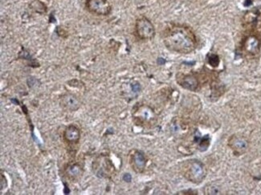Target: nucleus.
Listing matches in <instances>:
<instances>
[{"mask_svg":"<svg viewBox=\"0 0 261 195\" xmlns=\"http://www.w3.org/2000/svg\"><path fill=\"white\" fill-rule=\"evenodd\" d=\"M167 49L181 54L192 52L197 46V39L190 28L181 25H171L165 29L162 35Z\"/></svg>","mask_w":261,"mask_h":195,"instance_id":"1","label":"nucleus"},{"mask_svg":"<svg viewBox=\"0 0 261 195\" xmlns=\"http://www.w3.org/2000/svg\"><path fill=\"white\" fill-rule=\"evenodd\" d=\"M182 172L185 178L195 184L201 183L207 176V169L204 164L195 159L185 162L182 167Z\"/></svg>","mask_w":261,"mask_h":195,"instance_id":"2","label":"nucleus"},{"mask_svg":"<svg viewBox=\"0 0 261 195\" xmlns=\"http://www.w3.org/2000/svg\"><path fill=\"white\" fill-rule=\"evenodd\" d=\"M133 119L138 124L147 126L151 125L156 120V114L149 106L141 104L138 105L133 113Z\"/></svg>","mask_w":261,"mask_h":195,"instance_id":"3","label":"nucleus"},{"mask_svg":"<svg viewBox=\"0 0 261 195\" xmlns=\"http://www.w3.org/2000/svg\"><path fill=\"white\" fill-rule=\"evenodd\" d=\"M135 32L139 39L143 40L152 39L155 35V28L150 20L146 17H141L136 20Z\"/></svg>","mask_w":261,"mask_h":195,"instance_id":"4","label":"nucleus"},{"mask_svg":"<svg viewBox=\"0 0 261 195\" xmlns=\"http://www.w3.org/2000/svg\"><path fill=\"white\" fill-rule=\"evenodd\" d=\"M85 7L90 13L101 16L108 15L112 11V6L108 0H86Z\"/></svg>","mask_w":261,"mask_h":195,"instance_id":"5","label":"nucleus"},{"mask_svg":"<svg viewBox=\"0 0 261 195\" xmlns=\"http://www.w3.org/2000/svg\"><path fill=\"white\" fill-rule=\"evenodd\" d=\"M93 171L100 178H108L114 172V165L108 158L100 156L93 162Z\"/></svg>","mask_w":261,"mask_h":195,"instance_id":"6","label":"nucleus"},{"mask_svg":"<svg viewBox=\"0 0 261 195\" xmlns=\"http://www.w3.org/2000/svg\"><path fill=\"white\" fill-rule=\"evenodd\" d=\"M129 165L136 173H143L146 167V159L143 152L138 150H132L129 154Z\"/></svg>","mask_w":261,"mask_h":195,"instance_id":"7","label":"nucleus"},{"mask_svg":"<svg viewBox=\"0 0 261 195\" xmlns=\"http://www.w3.org/2000/svg\"><path fill=\"white\" fill-rule=\"evenodd\" d=\"M248 141L242 136L232 135L228 140V146L236 155H242L248 149Z\"/></svg>","mask_w":261,"mask_h":195,"instance_id":"8","label":"nucleus"},{"mask_svg":"<svg viewBox=\"0 0 261 195\" xmlns=\"http://www.w3.org/2000/svg\"><path fill=\"white\" fill-rule=\"evenodd\" d=\"M60 106L63 109L67 110L69 112L77 111L80 108L81 103L79 100L76 96L70 94V93H66L64 95L60 97Z\"/></svg>","mask_w":261,"mask_h":195,"instance_id":"9","label":"nucleus"},{"mask_svg":"<svg viewBox=\"0 0 261 195\" xmlns=\"http://www.w3.org/2000/svg\"><path fill=\"white\" fill-rule=\"evenodd\" d=\"M177 82L183 88L190 91H196L198 88V80L193 75L179 74L177 76Z\"/></svg>","mask_w":261,"mask_h":195,"instance_id":"10","label":"nucleus"},{"mask_svg":"<svg viewBox=\"0 0 261 195\" xmlns=\"http://www.w3.org/2000/svg\"><path fill=\"white\" fill-rule=\"evenodd\" d=\"M63 139L70 145H75L79 142L80 139V131L76 125H71L64 129L63 134Z\"/></svg>","mask_w":261,"mask_h":195,"instance_id":"11","label":"nucleus"},{"mask_svg":"<svg viewBox=\"0 0 261 195\" xmlns=\"http://www.w3.org/2000/svg\"><path fill=\"white\" fill-rule=\"evenodd\" d=\"M260 40L256 35H249L243 42V49L248 54L256 55L260 49Z\"/></svg>","mask_w":261,"mask_h":195,"instance_id":"12","label":"nucleus"},{"mask_svg":"<svg viewBox=\"0 0 261 195\" xmlns=\"http://www.w3.org/2000/svg\"><path fill=\"white\" fill-rule=\"evenodd\" d=\"M83 166L79 162L69 164L65 169L66 176L73 182L79 180L83 174Z\"/></svg>","mask_w":261,"mask_h":195,"instance_id":"13","label":"nucleus"},{"mask_svg":"<svg viewBox=\"0 0 261 195\" xmlns=\"http://www.w3.org/2000/svg\"><path fill=\"white\" fill-rule=\"evenodd\" d=\"M209 144H210V138L208 135L203 137L200 141H198V146L201 150H206L209 146Z\"/></svg>","mask_w":261,"mask_h":195,"instance_id":"14","label":"nucleus"},{"mask_svg":"<svg viewBox=\"0 0 261 195\" xmlns=\"http://www.w3.org/2000/svg\"><path fill=\"white\" fill-rule=\"evenodd\" d=\"M208 62L211 66H213V67H217V66L218 65V63H219V59H218V56L214 54L210 55V57L208 58Z\"/></svg>","mask_w":261,"mask_h":195,"instance_id":"15","label":"nucleus"},{"mask_svg":"<svg viewBox=\"0 0 261 195\" xmlns=\"http://www.w3.org/2000/svg\"><path fill=\"white\" fill-rule=\"evenodd\" d=\"M123 179H124V181H125V182H129L131 181V179H132V177H131V175L129 174V173H125V174L123 176Z\"/></svg>","mask_w":261,"mask_h":195,"instance_id":"16","label":"nucleus"},{"mask_svg":"<svg viewBox=\"0 0 261 195\" xmlns=\"http://www.w3.org/2000/svg\"><path fill=\"white\" fill-rule=\"evenodd\" d=\"M252 3V0H245L244 5L247 6V7L250 6Z\"/></svg>","mask_w":261,"mask_h":195,"instance_id":"17","label":"nucleus"},{"mask_svg":"<svg viewBox=\"0 0 261 195\" xmlns=\"http://www.w3.org/2000/svg\"><path fill=\"white\" fill-rule=\"evenodd\" d=\"M165 60H163V59H162V58H159L158 60V63H159V64L160 65H162V64H163V63H165Z\"/></svg>","mask_w":261,"mask_h":195,"instance_id":"18","label":"nucleus"}]
</instances>
